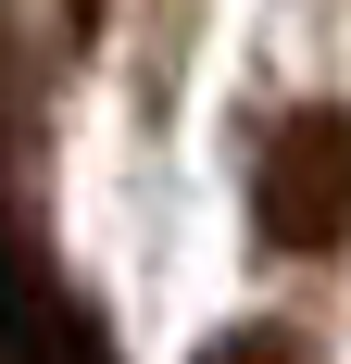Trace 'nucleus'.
Masks as SVG:
<instances>
[{"instance_id":"obj_1","label":"nucleus","mask_w":351,"mask_h":364,"mask_svg":"<svg viewBox=\"0 0 351 364\" xmlns=\"http://www.w3.org/2000/svg\"><path fill=\"white\" fill-rule=\"evenodd\" d=\"M251 226H264L276 252H339V239H351V113L339 101H301L276 139H264Z\"/></svg>"},{"instance_id":"obj_2","label":"nucleus","mask_w":351,"mask_h":364,"mask_svg":"<svg viewBox=\"0 0 351 364\" xmlns=\"http://www.w3.org/2000/svg\"><path fill=\"white\" fill-rule=\"evenodd\" d=\"M188 364H326L314 327H288V314H239V327H213Z\"/></svg>"}]
</instances>
